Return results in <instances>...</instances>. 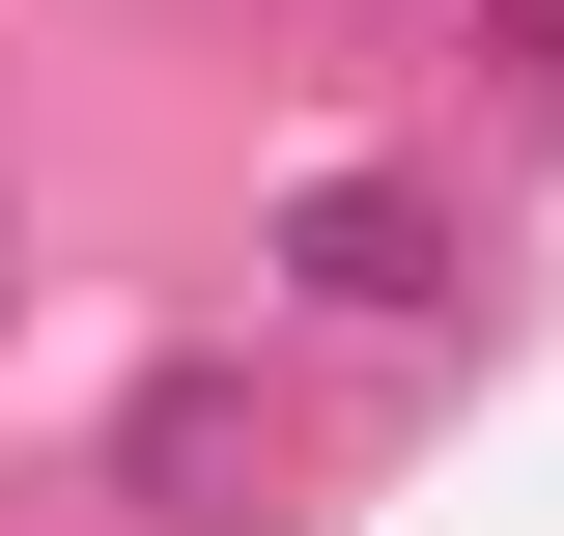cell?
<instances>
[{"instance_id": "obj_1", "label": "cell", "mask_w": 564, "mask_h": 536, "mask_svg": "<svg viewBox=\"0 0 564 536\" xmlns=\"http://www.w3.org/2000/svg\"><path fill=\"white\" fill-rule=\"evenodd\" d=\"M282 255H311V311H423V199H367V170L282 226Z\"/></svg>"}]
</instances>
